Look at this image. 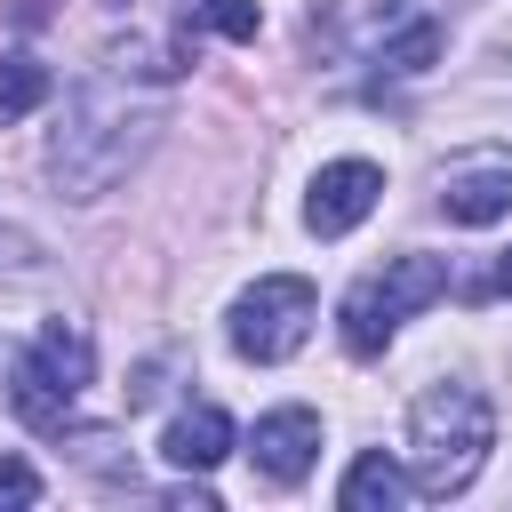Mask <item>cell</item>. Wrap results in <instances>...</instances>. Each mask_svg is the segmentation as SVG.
<instances>
[{"mask_svg": "<svg viewBox=\"0 0 512 512\" xmlns=\"http://www.w3.org/2000/svg\"><path fill=\"white\" fill-rule=\"evenodd\" d=\"M152 128H160V104L128 88V64L80 80V96L64 104V128L48 136V176H56V192H64V200H104V192L144 160Z\"/></svg>", "mask_w": 512, "mask_h": 512, "instance_id": "6da1fadb", "label": "cell"}, {"mask_svg": "<svg viewBox=\"0 0 512 512\" xmlns=\"http://www.w3.org/2000/svg\"><path fill=\"white\" fill-rule=\"evenodd\" d=\"M496 448V408L480 384H424L408 408V480L416 496H464Z\"/></svg>", "mask_w": 512, "mask_h": 512, "instance_id": "7a4b0ae2", "label": "cell"}, {"mask_svg": "<svg viewBox=\"0 0 512 512\" xmlns=\"http://www.w3.org/2000/svg\"><path fill=\"white\" fill-rule=\"evenodd\" d=\"M440 296H448V256L408 248V256H392L384 272H368V280H352V288H344L336 336H344V352H352V360H376V352L392 344V328H400V320H416V312H424V304H440Z\"/></svg>", "mask_w": 512, "mask_h": 512, "instance_id": "3957f363", "label": "cell"}, {"mask_svg": "<svg viewBox=\"0 0 512 512\" xmlns=\"http://www.w3.org/2000/svg\"><path fill=\"white\" fill-rule=\"evenodd\" d=\"M312 320H320L312 280H304V272H264L256 288H240V296H232L224 336H232V352H240V360L272 368V360H288V352L312 336Z\"/></svg>", "mask_w": 512, "mask_h": 512, "instance_id": "277c9868", "label": "cell"}, {"mask_svg": "<svg viewBox=\"0 0 512 512\" xmlns=\"http://www.w3.org/2000/svg\"><path fill=\"white\" fill-rule=\"evenodd\" d=\"M376 200H384V168H376V160H328V168L312 176V192H304V224H312L320 240H344Z\"/></svg>", "mask_w": 512, "mask_h": 512, "instance_id": "5b68a950", "label": "cell"}, {"mask_svg": "<svg viewBox=\"0 0 512 512\" xmlns=\"http://www.w3.org/2000/svg\"><path fill=\"white\" fill-rule=\"evenodd\" d=\"M248 464L272 480V488H296L312 464H320V416L312 408H264L256 416V432H248Z\"/></svg>", "mask_w": 512, "mask_h": 512, "instance_id": "8992f818", "label": "cell"}, {"mask_svg": "<svg viewBox=\"0 0 512 512\" xmlns=\"http://www.w3.org/2000/svg\"><path fill=\"white\" fill-rule=\"evenodd\" d=\"M232 416L216 408V400H192L184 416H168V432H160V456L176 464V472H216L224 456H232Z\"/></svg>", "mask_w": 512, "mask_h": 512, "instance_id": "52a82bcc", "label": "cell"}, {"mask_svg": "<svg viewBox=\"0 0 512 512\" xmlns=\"http://www.w3.org/2000/svg\"><path fill=\"white\" fill-rule=\"evenodd\" d=\"M440 208H448V224H496V216H512V160H472V168H456V176L440 184Z\"/></svg>", "mask_w": 512, "mask_h": 512, "instance_id": "ba28073f", "label": "cell"}, {"mask_svg": "<svg viewBox=\"0 0 512 512\" xmlns=\"http://www.w3.org/2000/svg\"><path fill=\"white\" fill-rule=\"evenodd\" d=\"M24 360H32V368H40L64 400H80V392L96 384V344H88L80 328H64V320H48V328L24 344Z\"/></svg>", "mask_w": 512, "mask_h": 512, "instance_id": "9c48e42d", "label": "cell"}, {"mask_svg": "<svg viewBox=\"0 0 512 512\" xmlns=\"http://www.w3.org/2000/svg\"><path fill=\"white\" fill-rule=\"evenodd\" d=\"M408 496H416V480H408V464H400V456H384V448L352 456V472H344V488H336V504H344V512H400Z\"/></svg>", "mask_w": 512, "mask_h": 512, "instance_id": "30bf717a", "label": "cell"}, {"mask_svg": "<svg viewBox=\"0 0 512 512\" xmlns=\"http://www.w3.org/2000/svg\"><path fill=\"white\" fill-rule=\"evenodd\" d=\"M8 408H16L32 432H64V416H72V400H64V392H56V384H48L24 352L8 360Z\"/></svg>", "mask_w": 512, "mask_h": 512, "instance_id": "8fae6325", "label": "cell"}, {"mask_svg": "<svg viewBox=\"0 0 512 512\" xmlns=\"http://www.w3.org/2000/svg\"><path fill=\"white\" fill-rule=\"evenodd\" d=\"M48 96H56V72L40 56H0V128L24 120V112H40Z\"/></svg>", "mask_w": 512, "mask_h": 512, "instance_id": "7c38bea8", "label": "cell"}, {"mask_svg": "<svg viewBox=\"0 0 512 512\" xmlns=\"http://www.w3.org/2000/svg\"><path fill=\"white\" fill-rule=\"evenodd\" d=\"M432 56H440V24H432V16H408V24L376 48L384 72H432Z\"/></svg>", "mask_w": 512, "mask_h": 512, "instance_id": "4fadbf2b", "label": "cell"}, {"mask_svg": "<svg viewBox=\"0 0 512 512\" xmlns=\"http://www.w3.org/2000/svg\"><path fill=\"white\" fill-rule=\"evenodd\" d=\"M184 24H208V32H224V40H256V32H264L256 0H184Z\"/></svg>", "mask_w": 512, "mask_h": 512, "instance_id": "5bb4252c", "label": "cell"}, {"mask_svg": "<svg viewBox=\"0 0 512 512\" xmlns=\"http://www.w3.org/2000/svg\"><path fill=\"white\" fill-rule=\"evenodd\" d=\"M24 504H40V472L24 456H0V512H24Z\"/></svg>", "mask_w": 512, "mask_h": 512, "instance_id": "9a60e30c", "label": "cell"}, {"mask_svg": "<svg viewBox=\"0 0 512 512\" xmlns=\"http://www.w3.org/2000/svg\"><path fill=\"white\" fill-rule=\"evenodd\" d=\"M40 264V248H32V232H16V224H0V272H32Z\"/></svg>", "mask_w": 512, "mask_h": 512, "instance_id": "2e32d148", "label": "cell"}, {"mask_svg": "<svg viewBox=\"0 0 512 512\" xmlns=\"http://www.w3.org/2000/svg\"><path fill=\"white\" fill-rule=\"evenodd\" d=\"M168 504H176V512H216V496H208V488H176Z\"/></svg>", "mask_w": 512, "mask_h": 512, "instance_id": "e0dca14e", "label": "cell"}, {"mask_svg": "<svg viewBox=\"0 0 512 512\" xmlns=\"http://www.w3.org/2000/svg\"><path fill=\"white\" fill-rule=\"evenodd\" d=\"M496 288H504V296H512V248H504V264H496Z\"/></svg>", "mask_w": 512, "mask_h": 512, "instance_id": "ac0fdd59", "label": "cell"}]
</instances>
